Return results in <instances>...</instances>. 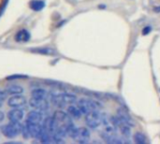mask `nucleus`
Instances as JSON below:
<instances>
[{
    "mask_svg": "<svg viewBox=\"0 0 160 144\" xmlns=\"http://www.w3.org/2000/svg\"><path fill=\"white\" fill-rule=\"evenodd\" d=\"M26 121L30 123H35V124H42L44 121V116L42 114V112L33 110L27 114Z\"/></svg>",
    "mask_w": 160,
    "mask_h": 144,
    "instance_id": "obj_10",
    "label": "nucleus"
},
{
    "mask_svg": "<svg viewBox=\"0 0 160 144\" xmlns=\"http://www.w3.org/2000/svg\"><path fill=\"white\" fill-rule=\"evenodd\" d=\"M73 140L79 143H87L90 141V131L86 127L78 128Z\"/></svg>",
    "mask_w": 160,
    "mask_h": 144,
    "instance_id": "obj_7",
    "label": "nucleus"
},
{
    "mask_svg": "<svg viewBox=\"0 0 160 144\" xmlns=\"http://www.w3.org/2000/svg\"><path fill=\"white\" fill-rule=\"evenodd\" d=\"M22 125L21 122H10L7 125H4L0 127L1 133L8 139H13L19 136L22 133Z\"/></svg>",
    "mask_w": 160,
    "mask_h": 144,
    "instance_id": "obj_1",
    "label": "nucleus"
},
{
    "mask_svg": "<svg viewBox=\"0 0 160 144\" xmlns=\"http://www.w3.org/2000/svg\"><path fill=\"white\" fill-rule=\"evenodd\" d=\"M21 134L22 135V137H23L24 139H29V138H31V135H30L29 130H28V128H27V127H26L25 124H22V133H21Z\"/></svg>",
    "mask_w": 160,
    "mask_h": 144,
    "instance_id": "obj_20",
    "label": "nucleus"
},
{
    "mask_svg": "<svg viewBox=\"0 0 160 144\" xmlns=\"http://www.w3.org/2000/svg\"><path fill=\"white\" fill-rule=\"evenodd\" d=\"M85 123L91 129H96L101 125V113L98 111L90 112L85 114Z\"/></svg>",
    "mask_w": 160,
    "mask_h": 144,
    "instance_id": "obj_4",
    "label": "nucleus"
},
{
    "mask_svg": "<svg viewBox=\"0 0 160 144\" xmlns=\"http://www.w3.org/2000/svg\"><path fill=\"white\" fill-rule=\"evenodd\" d=\"M31 52H36V53H40V54H45V55H52L54 53V51L51 48H39V49H35V50H31Z\"/></svg>",
    "mask_w": 160,
    "mask_h": 144,
    "instance_id": "obj_19",
    "label": "nucleus"
},
{
    "mask_svg": "<svg viewBox=\"0 0 160 144\" xmlns=\"http://www.w3.org/2000/svg\"><path fill=\"white\" fill-rule=\"evenodd\" d=\"M117 116L119 117V119L123 122V123H125V124H127V125H128V126H130V127H134L135 126V123H134V121L132 120V118L130 117V115L129 114H128L126 112H124L123 110H121V109H119L118 111H117Z\"/></svg>",
    "mask_w": 160,
    "mask_h": 144,
    "instance_id": "obj_11",
    "label": "nucleus"
},
{
    "mask_svg": "<svg viewBox=\"0 0 160 144\" xmlns=\"http://www.w3.org/2000/svg\"><path fill=\"white\" fill-rule=\"evenodd\" d=\"M4 119H5V113H4V112L0 111V123H2L4 121Z\"/></svg>",
    "mask_w": 160,
    "mask_h": 144,
    "instance_id": "obj_24",
    "label": "nucleus"
},
{
    "mask_svg": "<svg viewBox=\"0 0 160 144\" xmlns=\"http://www.w3.org/2000/svg\"><path fill=\"white\" fill-rule=\"evenodd\" d=\"M24 124L26 125L28 130H29V133L31 135L32 138H38L39 139L40 138V135L42 133V124H35V123H30L28 121L25 120Z\"/></svg>",
    "mask_w": 160,
    "mask_h": 144,
    "instance_id": "obj_8",
    "label": "nucleus"
},
{
    "mask_svg": "<svg viewBox=\"0 0 160 144\" xmlns=\"http://www.w3.org/2000/svg\"><path fill=\"white\" fill-rule=\"evenodd\" d=\"M25 78H27V77L24 76V75H12V76L7 77L6 80L9 81V80H15V79H25Z\"/></svg>",
    "mask_w": 160,
    "mask_h": 144,
    "instance_id": "obj_21",
    "label": "nucleus"
},
{
    "mask_svg": "<svg viewBox=\"0 0 160 144\" xmlns=\"http://www.w3.org/2000/svg\"><path fill=\"white\" fill-rule=\"evenodd\" d=\"M5 91L7 92L8 95L13 96V95H21V94H22V93L24 92V89H23V87L21 86V85L12 84V85L8 86V87L5 89Z\"/></svg>",
    "mask_w": 160,
    "mask_h": 144,
    "instance_id": "obj_13",
    "label": "nucleus"
},
{
    "mask_svg": "<svg viewBox=\"0 0 160 144\" xmlns=\"http://www.w3.org/2000/svg\"><path fill=\"white\" fill-rule=\"evenodd\" d=\"M68 113L69 114L70 117L74 118V119H80L82 116V111L80 110V108L78 106H75V105H69L68 107Z\"/></svg>",
    "mask_w": 160,
    "mask_h": 144,
    "instance_id": "obj_12",
    "label": "nucleus"
},
{
    "mask_svg": "<svg viewBox=\"0 0 160 144\" xmlns=\"http://www.w3.org/2000/svg\"><path fill=\"white\" fill-rule=\"evenodd\" d=\"M30 39V33L25 30H20L17 32V34L15 35V40L17 42H27Z\"/></svg>",
    "mask_w": 160,
    "mask_h": 144,
    "instance_id": "obj_14",
    "label": "nucleus"
},
{
    "mask_svg": "<svg viewBox=\"0 0 160 144\" xmlns=\"http://www.w3.org/2000/svg\"><path fill=\"white\" fill-rule=\"evenodd\" d=\"M133 140L135 142V143L137 144H145L147 142V140H146V137L144 134L141 133V132H137L134 134L133 136Z\"/></svg>",
    "mask_w": 160,
    "mask_h": 144,
    "instance_id": "obj_18",
    "label": "nucleus"
},
{
    "mask_svg": "<svg viewBox=\"0 0 160 144\" xmlns=\"http://www.w3.org/2000/svg\"><path fill=\"white\" fill-rule=\"evenodd\" d=\"M77 101V97L69 93L52 95V102L57 107H64L67 104H73Z\"/></svg>",
    "mask_w": 160,
    "mask_h": 144,
    "instance_id": "obj_2",
    "label": "nucleus"
},
{
    "mask_svg": "<svg viewBox=\"0 0 160 144\" xmlns=\"http://www.w3.org/2000/svg\"><path fill=\"white\" fill-rule=\"evenodd\" d=\"M45 7V3L42 0H32L30 2V7L35 11H39Z\"/></svg>",
    "mask_w": 160,
    "mask_h": 144,
    "instance_id": "obj_17",
    "label": "nucleus"
},
{
    "mask_svg": "<svg viewBox=\"0 0 160 144\" xmlns=\"http://www.w3.org/2000/svg\"><path fill=\"white\" fill-rule=\"evenodd\" d=\"M8 97V94L7 92L4 90V91H0V101L1 102H4Z\"/></svg>",
    "mask_w": 160,
    "mask_h": 144,
    "instance_id": "obj_22",
    "label": "nucleus"
},
{
    "mask_svg": "<svg viewBox=\"0 0 160 144\" xmlns=\"http://www.w3.org/2000/svg\"><path fill=\"white\" fill-rule=\"evenodd\" d=\"M29 105L32 109L40 111V112H46L50 109V103L47 100V98L31 97V99L29 100Z\"/></svg>",
    "mask_w": 160,
    "mask_h": 144,
    "instance_id": "obj_5",
    "label": "nucleus"
},
{
    "mask_svg": "<svg viewBox=\"0 0 160 144\" xmlns=\"http://www.w3.org/2000/svg\"><path fill=\"white\" fill-rule=\"evenodd\" d=\"M78 107L82 111V114H87L90 112L93 111H98L99 107V104L95 101V100H90V99H85V98H81L78 101Z\"/></svg>",
    "mask_w": 160,
    "mask_h": 144,
    "instance_id": "obj_3",
    "label": "nucleus"
},
{
    "mask_svg": "<svg viewBox=\"0 0 160 144\" xmlns=\"http://www.w3.org/2000/svg\"><path fill=\"white\" fill-rule=\"evenodd\" d=\"M151 30H152L151 26H146V27L142 30V34H143V35H147V34H149V33L151 32Z\"/></svg>",
    "mask_w": 160,
    "mask_h": 144,
    "instance_id": "obj_23",
    "label": "nucleus"
},
{
    "mask_svg": "<svg viewBox=\"0 0 160 144\" xmlns=\"http://www.w3.org/2000/svg\"><path fill=\"white\" fill-rule=\"evenodd\" d=\"M118 128L120 129V132L126 139H129L131 137V127L121 122V124L118 126Z\"/></svg>",
    "mask_w": 160,
    "mask_h": 144,
    "instance_id": "obj_15",
    "label": "nucleus"
},
{
    "mask_svg": "<svg viewBox=\"0 0 160 144\" xmlns=\"http://www.w3.org/2000/svg\"><path fill=\"white\" fill-rule=\"evenodd\" d=\"M2 104H3V102H1V101H0V108L2 107Z\"/></svg>",
    "mask_w": 160,
    "mask_h": 144,
    "instance_id": "obj_25",
    "label": "nucleus"
},
{
    "mask_svg": "<svg viewBox=\"0 0 160 144\" xmlns=\"http://www.w3.org/2000/svg\"><path fill=\"white\" fill-rule=\"evenodd\" d=\"M27 103L26 98L21 95H13L8 99V105L10 108H22Z\"/></svg>",
    "mask_w": 160,
    "mask_h": 144,
    "instance_id": "obj_6",
    "label": "nucleus"
},
{
    "mask_svg": "<svg viewBox=\"0 0 160 144\" xmlns=\"http://www.w3.org/2000/svg\"><path fill=\"white\" fill-rule=\"evenodd\" d=\"M31 97L34 98H46L47 91L42 88H36L31 92Z\"/></svg>",
    "mask_w": 160,
    "mask_h": 144,
    "instance_id": "obj_16",
    "label": "nucleus"
},
{
    "mask_svg": "<svg viewBox=\"0 0 160 144\" xmlns=\"http://www.w3.org/2000/svg\"><path fill=\"white\" fill-rule=\"evenodd\" d=\"M8 119L10 122H21L23 119L24 112L20 108H12L8 112Z\"/></svg>",
    "mask_w": 160,
    "mask_h": 144,
    "instance_id": "obj_9",
    "label": "nucleus"
}]
</instances>
